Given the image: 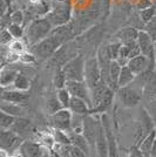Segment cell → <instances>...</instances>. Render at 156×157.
I'll return each mask as SVG.
<instances>
[{
  "label": "cell",
  "mask_w": 156,
  "mask_h": 157,
  "mask_svg": "<svg viewBox=\"0 0 156 157\" xmlns=\"http://www.w3.org/2000/svg\"><path fill=\"white\" fill-rule=\"evenodd\" d=\"M72 118L73 113L68 108H62L51 115V123L54 129L64 131H72Z\"/></svg>",
  "instance_id": "30bf717a"
},
{
  "label": "cell",
  "mask_w": 156,
  "mask_h": 157,
  "mask_svg": "<svg viewBox=\"0 0 156 157\" xmlns=\"http://www.w3.org/2000/svg\"><path fill=\"white\" fill-rule=\"evenodd\" d=\"M129 157H146V156H144V155L142 154V151L138 149V147H135V145H133V147L130 148Z\"/></svg>",
  "instance_id": "7bdbcfd3"
},
{
  "label": "cell",
  "mask_w": 156,
  "mask_h": 157,
  "mask_svg": "<svg viewBox=\"0 0 156 157\" xmlns=\"http://www.w3.org/2000/svg\"><path fill=\"white\" fill-rule=\"evenodd\" d=\"M68 135L71 138V144L78 147L79 149H81L82 151H85L86 154H88L89 156H92V148L88 141L86 140V137L82 135V132H75V131H68Z\"/></svg>",
  "instance_id": "d6986e66"
},
{
  "label": "cell",
  "mask_w": 156,
  "mask_h": 157,
  "mask_svg": "<svg viewBox=\"0 0 156 157\" xmlns=\"http://www.w3.org/2000/svg\"><path fill=\"white\" fill-rule=\"evenodd\" d=\"M101 80H103V78H102L98 58L94 56V58L87 59L85 65V82L87 83L91 92L99 85V82Z\"/></svg>",
  "instance_id": "8992f818"
},
{
  "label": "cell",
  "mask_w": 156,
  "mask_h": 157,
  "mask_svg": "<svg viewBox=\"0 0 156 157\" xmlns=\"http://www.w3.org/2000/svg\"><path fill=\"white\" fill-rule=\"evenodd\" d=\"M46 107H47V110H48V113H49L51 115H53L54 113H57V111H59L60 109L64 108L62 105L60 103L58 96H57V98H48V100H47V103H46Z\"/></svg>",
  "instance_id": "8d00e7d4"
},
{
  "label": "cell",
  "mask_w": 156,
  "mask_h": 157,
  "mask_svg": "<svg viewBox=\"0 0 156 157\" xmlns=\"http://www.w3.org/2000/svg\"><path fill=\"white\" fill-rule=\"evenodd\" d=\"M26 47H28V46H27L25 39H22V38H20V39H14L13 41L8 45L10 51L15 53V54H18V55H20L21 53L26 52Z\"/></svg>",
  "instance_id": "f546056e"
},
{
  "label": "cell",
  "mask_w": 156,
  "mask_h": 157,
  "mask_svg": "<svg viewBox=\"0 0 156 157\" xmlns=\"http://www.w3.org/2000/svg\"><path fill=\"white\" fill-rule=\"evenodd\" d=\"M121 45H122V42H120V41H115V42H111L109 45H107V54L111 61L119 59Z\"/></svg>",
  "instance_id": "d6a6232c"
},
{
  "label": "cell",
  "mask_w": 156,
  "mask_h": 157,
  "mask_svg": "<svg viewBox=\"0 0 156 157\" xmlns=\"http://www.w3.org/2000/svg\"><path fill=\"white\" fill-rule=\"evenodd\" d=\"M155 54H156V41H155Z\"/></svg>",
  "instance_id": "f907efd6"
},
{
  "label": "cell",
  "mask_w": 156,
  "mask_h": 157,
  "mask_svg": "<svg viewBox=\"0 0 156 157\" xmlns=\"http://www.w3.org/2000/svg\"><path fill=\"white\" fill-rule=\"evenodd\" d=\"M114 93L115 90H113L111 88H109L106 94H104V96L102 98V100L100 101V103H99L96 107H94L93 109L91 110V114L93 115L94 113H106L107 109L109 108L113 103V98H114Z\"/></svg>",
  "instance_id": "7402d4cb"
},
{
  "label": "cell",
  "mask_w": 156,
  "mask_h": 157,
  "mask_svg": "<svg viewBox=\"0 0 156 157\" xmlns=\"http://www.w3.org/2000/svg\"><path fill=\"white\" fill-rule=\"evenodd\" d=\"M153 6V1L151 0H137L135 7H136L138 11H143V10H147L149 7Z\"/></svg>",
  "instance_id": "b9f144b4"
},
{
  "label": "cell",
  "mask_w": 156,
  "mask_h": 157,
  "mask_svg": "<svg viewBox=\"0 0 156 157\" xmlns=\"http://www.w3.org/2000/svg\"><path fill=\"white\" fill-rule=\"evenodd\" d=\"M62 151L66 155V157H91L88 154H86L85 151L79 149L78 147L69 144V145H61Z\"/></svg>",
  "instance_id": "83f0119b"
},
{
  "label": "cell",
  "mask_w": 156,
  "mask_h": 157,
  "mask_svg": "<svg viewBox=\"0 0 156 157\" xmlns=\"http://www.w3.org/2000/svg\"><path fill=\"white\" fill-rule=\"evenodd\" d=\"M96 156L98 157H109L108 141L104 131L102 122L99 121L98 124V137H96Z\"/></svg>",
  "instance_id": "2e32d148"
},
{
  "label": "cell",
  "mask_w": 156,
  "mask_h": 157,
  "mask_svg": "<svg viewBox=\"0 0 156 157\" xmlns=\"http://www.w3.org/2000/svg\"><path fill=\"white\" fill-rule=\"evenodd\" d=\"M0 109L1 111L6 113L8 115H12L15 117H20L24 113V109L21 105H17V103H12V102H7V101H1L0 105Z\"/></svg>",
  "instance_id": "d4e9b609"
},
{
  "label": "cell",
  "mask_w": 156,
  "mask_h": 157,
  "mask_svg": "<svg viewBox=\"0 0 156 157\" xmlns=\"http://www.w3.org/2000/svg\"><path fill=\"white\" fill-rule=\"evenodd\" d=\"M42 157H51V152H47V154H45Z\"/></svg>",
  "instance_id": "c3c4849f"
},
{
  "label": "cell",
  "mask_w": 156,
  "mask_h": 157,
  "mask_svg": "<svg viewBox=\"0 0 156 157\" xmlns=\"http://www.w3.org/2000/svg\"><path fill=\"white\" fill-rule=\"evenodd\" d=\"M0 157H10V152L6 150H4V149H1V150H0Z\"/></svg>",
  "instance_id": "f6af8a7d"
},
{
  "label": "cell",
  "mask_w": 156,
  "mask_h": 157,
  "mask_svg": "<svg viewBox=\"0 0 156 157\" xmlns=\"http://www.w3.org/2000/svg\"><path fill=\"white\" fill-rule=\"evenodd\" d=\"M29 100V94L24 90L18 89H2L1 93V101H7L17 105H25Z\"/></svg>",
  "instance_id": "9a60e30c"
},
{
  "label": "cell",
  "mask_w": 156,
  "mask_h": 157,
  "mask_svg": "<svg viewBox=\"0 0 156 157\" xmlns=\"http://www.w3.org/2000/svg\"><path fill=\"white\" fill-rule=\"evenodd\" d=\"M53 31V25L46 17L32 20L25 28L24 39L27 46L32 47L42 39L47 38Z\"/></svg>",
  "instance_id": "6da1fadb"
},
{
  "label": "cell",
  "mask_w": 156,
  "mask_h": 157,
  "mask_svg": "<svg viewBox=\"0 0 156 157\" xmlns=\"http://www.w3.org/2000/svg\"><path fill=\"white\" fill-rule=\"evenodd\" d=\"M119 98L124 107H135L140 103L142 98V92L134 86H126L117 89Z\"/></svg>",
  "instance_id": "ba28073f"
},
{
  "label": "cell",
  "mask_w": 156,
  "mask_h": 157,
  "mask_svg": "<svg viewBox=\"0 0 156 157\" xmlns=\"http://www.w3.org/2000/svg\"><path fill=\"white\" fill-rule=\"evenodd\" d=\"M66 88L67 90L71 93L73 98H79L85 100L88 105H92V95L91 90L88 88V86L85 81H74V80H68L66 83Z\"/></svg>",
  "instance_id": "8fae6325"
},
{
  "label": "cell",
  "mask_w": 156,
  "mask_h": 157,
  "mask_svg": "<svg viewBox=\"0 0 156 157\" xmlns=\"http://www.w3.org/2000/svg\"><path fill=\"white\" fill-rule=\"evenodd\" d=\"M10 20L12 24H17V25H22L24 24V20H25V15L24 12L20 11V10H15L12 13L10 14Z\"/></svg>",
  "instance_id": "f35d334b"
},
{
  "label": "cell",
  "mask_w": 156,
  "mask_h": 157,
  "mask_svg": "<svg viewBox=\"0 0 156 157\" xmlns=\"http://www.w3.org/2000/svg\"><path fill=\"white\" fill-rule=\"evenodd\" d=\"M15 116L12 115H8L6 113L1 111L0 113V128L1 130H7V129H11V127L13 125L14 121H15Z\"/></svg>",
  "instance_id": "836d02e7"
},
{
  "label": "cell",
  "mask_w": 156,
  "mask_h": 157,
  "mask_svg": "<svg viewBox=\"0 0 156 157\" xmlns=\"http://www.w3.org/2000/svg\"><path fill=\"white\" fill-rule=\"evenodd\" d=\"M154 72L156 73V61H155V68H154Z\"/></svg>",
  "instance_id": "681fc988"
},
{
  "label": "cell",
  "mask_w": 156,
  "mask_h": 157,
  "mask_svg": "<svg viewBox=\"0 0 156 157\" xmlns=\"http://www.w3.org/2000/svg\"><path fill=\"white\" fill-rule=\"evenodd\" d=\"M135 78H136V75L130 71L129 67L128 66H122V71H121V74H120V78H119L117 86H119V88L129 86Z\"/></svg>",
  "instance_id": "484cf974"
},
{
  "label": "cell",
  "mask_w": 156,
  "mask_h": 157,
  "mask_svg": "<svg viewBox=\"0 0 156 157\" xmlns=\"http://www.w3.org/2000/svg\"><path fill=\"white\" fill-rule=\"evenodd\" d=\"M57 96H58L60 103L62 105L64 108H69V103H71L72 100V95L71 93L67 90V88H61V89H58V93H57Z\"/></svg>",
  "instance_id": "e575fe53"
},
{
  "label": "cell",
  "mask_w": 156,
  "mask_h": 157,
  "mask_svg": "<svg viewBox=\"0 0 156 157\" xmlns=\"http://www.w3.org/2000/svg\"><path fill=\"white\" fill-rule=\"evenodd\" d=\"M19 72L15 69H11V68H5L2 67L1 69V74H0V83L2 88H6L12 85L13 86L15 78L18 76Z\"/></svg>",
  "instance_id": "603a6c76"
},
{
  "label": "cell",
  "mask_w": 156,
  "mask_h": 157,
  "mask_svg": "<svg viewBox=\"0 0 156 157\" xmlns=\"http://www.w3.org/2000/svg\"><path fill=\"white\" fill-rule=\"evenodd\" d=\"M64 41L54 34H49L34 46L29 47V51L35 55L37 60H47L53 56L57 51L62 46Z\"/></svg>",
  "instance_id": "7a4b0ae2"
},
{
  "label": "cell",
  "mask_w": 156,
  "mask_h": 157,
  "mask_svg": "<svg viewBox=\"0 0 156 157\" xmlns=\"http://www.w3.org/2000/svg\"><path fill=\"white\" fill-rule=\"evenodd\" d=\"M22 142L24 141H22L21 136L15 134L11 129L1 130V135H0V147H1V149L8 151V152L18 151Z\"/></svg>",
  "instance_id": "7c38bea8"
},
{
  "label": "cell",
  "mask_w": 156,
  "mask_h": 157,
  "mask_svg": "<svg viewBox=\"0 0 156 157\" xmlns=\"http://www.w3.org/2000/svg\"><path fill=\"white\" fill-rule=\"evenodd\" d=\"M10 157H21V155H20L19 151H18V152H12V154H10Z\"/></svg>",
  "instance_id": "7dc6e473"
},
{
  "label": "cell",
  "mask_w": 156,
  "mask_h": 157,
  "mask_svg": "<svg viewBox=\"0 0 156 157\" xmlns=\"http://www.w3.org/2000/svg\"><path fill=\"white\" fill-rule=\"evenodd\" d=\"M7 29L10 31V33L13 35L14 39H20L25 35V28L22 27V25H17V24H10L7 26Z\"/></svg>",
  "instance_id": "74e56055"
},
{
  "label": "cell",
  "mask_w": 156,
  "mask_h": 157,
  "mask_svg": "<svg viewBox=\"0 0 156 157\" xmlns=\"http://www.w3.org/2000/svg\"><path fill=\"white\" fill-rule=\"evenodd\" d=\"M66 83H67V78L65 75V72L64 69L60 67V68H57V72H55V75L53 78V85L57 89H61V88H65Z\"/></svg>",
  "instance_id": "f1b7e54d"
},
{
  "label": "cell",
  "mask_w": 156,
  "mask_h": 157,
  "mask_svg": "<svg viewBox=\"0 0 156 157\" xmlns=\"http://www.w3.org/2000/svg\"><path fill=\"white\" fill-rule=\"evenodd\" d=\"M111 0H102V6H103V10L106 14H108L109 12V8H111Z\"/></svg>",
  "instance_id": "ee69618b"
},
{
  "label": "cell",
  "mask_w": 156,
  "mask_h": 157,
  "mask_svg": "<svg viewBox=\"0 0 156 157\" xmlns=\"http://www.w3.org/2000/svg\"><path fill=\"white\" fill-rule=\"evenodd\" d=\"M121 71H122V65L117 60H113L111 62V67H109V78H108V86L113 90L119 89L117 83H119Z\"/></svg>",
  "instance_id": "ffe728a7"
},
{
  "label": "cell",
  "mask_w": 156,
  "mask_h": 157,
  "mask_svg": "<svg viewBox=\"0 0 156 157\" xmlns=\"http://www.w3.org/2000/svg\"><path fill=\"white\" fill-rule=\"evenodd\" d=\"M101 122L103 124L104 131L107 135V141H108V149H109V157H119V150H117V145L115 142L114 134L111 131V127L109 123V120L107 117V115H102Z\"/></svg>",
  "instance_id": "e0dca14e"
},
{
  "label": "cell",
  "mask_w": 156,
  "mask_h": 157,
  "mask_svg": "<svg viewBox=\"0 0 156 157\" xmlns=\"http://www.w3.org/2000/svg\"><path fill=\"white\" fill-rule=\"evenodd\" d=\"M85 65L86 60L84 59L82 55H78L69 61H67L65 65L62 66L67 81L68 80L85 81Z\"/></svg>",
  "instance_id": "277c9868"
},
{
  "label": "cell",
  "mask_w": 156,
  "mask_h": 157,
  "mask_svg": "<svg viewBox=\"0 0 156 157\" xmlns=\"http://www.w3.org/2000/svg\"><path fill=\"white\" fill-rule=\"evenodd\" d=\"M154 129H155L154 120L150 116L149 111L142 109L141 114H140V120L137 121L135 132H134V143H133V145L138 147L143 140L147 137Z\"/></svg>",
  "instance_id": "3957f363"
},
{
  "label": "cell",
  "mask_w": 156,
  "mask_h": 157,
  "mask_svg": "<svg viewBox=\"0 0 156 157\" xmlns=\"http://www.w3.org/2000/svg\"><path fill=\"white\" fill-rule=\"evenodd\" d=\"M19 60L22 63L29 65V63H34V62L37 61V58H35V55H34L31 51H28V52L21 53L19 55Z\"/></svg>",
  "instance_id": "60d3db41"
},
{
  "label": "cell",
  "mask_w": 156,
  "mask_h": 157,
  "mask_svg": "<svg viewBox=\"0 0 156 157\" xmlns=\"http://www.w3.org/2000/svg\"><path fill=\"white\" fill-rule=\"evenodd\" d=\"M149 24H150V25H151V26H153V27H154L155 29H156V14H155V17H154V19L151 20V21H150Z\"/></svg>",
  "instance_id": "bcb514c9"
},
{
  "label": "cell",
  "mask_w": 156,
  "mask_h": 157,
  "mask_svg": "<svg viewBox=\"0 0 156 157\" xmlns=\"http://www.w3.org/2000/svg\"><path fill=\"white\" fill-rule=\"evenodd\" d=\"M137 44L140 46L141 53L144 56H147L150 61L151 68H155L156 54H155V41L151 38L149 33L147 31H140L137 36Z\"/></svg>",
  "instance_id": "52a82bcc"
},
{
  "label": "cell",
  "mask_w": 156,
  "mask_h": 157,
  "mask_svg": "<svg viewBox=\"0 0 156 157\" xmlns=\"http://www.w3.org/2000/svg\"><path fill=\"white\" fill-rule=\"evenodd\" d=\"M18 151L21 157H42L45 154H47L46 147L39 142L33 141H24Z\"/></svg>",
  "instance_id": "4fadbf2b"
},
{
  "label": "cell",
  "mask_w": 156,
  "mask_h": 157,
  "mask_svg": "<svg viewBox=\"0 0 156 157\" xmlns=\"http://www.w3.org/2000/svg\"><path fill=\"white\" fill-rule=\"evenodd\" d=\"M126 66H128L130 71L134 73L136 76H138V75H141V74L146 72H153L154 71L151 68V65H150V61L148 60V58L144 56L143 54H140L135 58H131Z\"/></svg>",
  "instance_id": "5bb4252c"
},
{
  "label": "cell",
  "mask_w": 156,
  "mask_h": 157,
  "mask_svg": "<svg viewBox=\"0 0 156 157\" xmlns=\"http://www.w3.org/2000/svg\"><path fill=\"white\" fill-rule=\"evenodd\" d=\"M29 125H31V121H29V120H27V118H24L20 116V117L15 118L13 125L11 127V130L14 131L15 134H18V135L21 136L24 132H26V131L28 130Z\"/></svg>",
  "instance_id": "4316f807"
},
{
  "label": "cell",
  "mask_w": 156,
  "mask_h": 157,
  "mask_svg": "<svg viewBox=\"0 0 156 157\" xmlns=\"http://www.w3.org/2000/svg\"><path fill=\"white\" fill-rule=\"evenodd\" d=\"M46 18L49 20L53 27H60L67 25L71 19V6L66 2H59L53 10L46 14Z\"/></svg>",
  "instance_id": "5b68a950"
},
{
  "label": "cell",
  "mask_w": 156,
  "mask_h": 157,
  "mask_svg": "<svg viewBox=\"0 0 156 157\" xmlns=\"http://www.w3.org/2000/svg\"><path fill=\"white\" fill-rule=\"evenodd\" d=\"M98 124L99 121L92 116V114L86 115L84 117V127H82V135L88 141L92 148V152H96V137H98Z\"/></svg>",
  "instance_id": "9c48e42d"
},
{
  "label": "cell",
  "mask_w": 156,
  "mask_h": 157,
  "mask_svg": "<svg viewBox=\"0 0 156 157\" xmlns=\"http://www.w3.org/2000/svg\"><path fill=\"white\" fill-rule=\"evenodd\" d=\"M156 14V8L154 6L149 7L147 10H143V11H140V18H141V21H142L144 25L149 24L151 20L154 19Z\"/></svg>",
  "instance_id": "d590c367"
},
{
  "label": "cell",
  "mask_w": 156,
  "mask_h": 157,
  "mask_svg": "<svg viewBox=\"0 0 156 157\" xmlns=\"http://www.w3.org/2000/svg\"><path fill=\"white\" fill-rule=\"evenodd\" d=\"M69 110L73 113V114H78V115H82V116H86V115H89L92 110V107L85 100L79 98H73L72 96L71 103H69Z\"/></svg>",
  "instance_id": "ac0fdd59"
},
{
  "label": "cell",
  "mask_w": 156,
  "mask_h": 157,
  "mask_svg": "<svg viewBox=\"0 0 156 157\" xmlns=\"http://www.w3.org/2000/svg\"><path fill=\"white\" fill-rule=\"evenodd\" d=\"M155 141H156V129H154L141 142V144L138 145V149L142 151V154L146 157H151V151H153V148H154Z\"/></svg>",
  "instance_id": "cb8c5ba5"
},
{
  "label": "cell",
  "mask_w": 156,
  "mask_h": 157,
  "mask_svg": "<svg viewBox=\"0 0 156 157\" xmlns=\"http://www.w3.org/2000/svg\"><path fill=\"white\" fill-rule=\"evenodd\" d=\"M29 86H31L29 80H28L24 74L19 73V74H18V76H17V78H15V81H14V83H13L14 89L27 92V90L29 89Z\"/></svg>",
  "instance_id": "4dcf8cb0"
},
{
  "label": "cell",
  "mask_w": 156,
  "mask_h": 157,
  "mask_svg": "<svg viewBox=\"0 0 156 157\" xmlns=\"http://www.w3.org/2000/svg\"><path fill=\"white\" fill-rule=\"evenodd\" d=\"M53 135L55 138V143L61 144V145H69L71 144V138H69V135L67 131L54 129Z\"/></svg>",
  "instance_id": "1f68e13d"
},
{
  "label": "cell",
  "mask_w": 156,
  "mask_h": 157,
  "mask_svg": "<svg viewBox=\"0 0 156 157\" xmlns=\"http://www.w3.org/2000/svg\"><path fill=\"white\" fill-rule=\"evenodd\" d=\"M138 32L140 31H137L136 28H134V27H124V28H121L120 31H117L114 36L120 42L135 41V40H137Z\"/></svg>",
  "instance_id": "44dd1931"
},
{
  "label": "cell",
  "mask_w": 156,
  "mask_h": 157,
  "mask_svg": "<svg viewBox=\"0 0 156 157\" xmlns=\"http://www.w3.org/2000/svg\"><path fill=\"white\" fill-rule=\"evenodd\" d=\"M13 40V35L10 33V31L7 28H2V31L0 33V44L2 46H8Z\"/></svg>",
  "instance_id": "ab89813d"
}]
</instances>
